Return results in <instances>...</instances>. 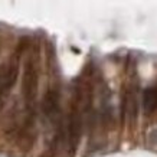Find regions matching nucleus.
Instances as JSON below:
<instances>
[{"label":"nucleus","mask_w":157,"mask_h":157,"mask_svg":"<svg viewBox=\"0 0 157 157\" xmlns=\"http://www.w3.org/2000/svg\"><path fill=\"white\" fill-rule=\"evenodd\" d=\"M157 108V88L150 86L143 94V109L146 114H151Z\"/></svg>","instance_id":"39448f33"},{"label":"nucleus","mask_w":157,"mask_h":157,"mask_svg":"<svg viewBox=\"0 0 157 157\" xmlns=\"http://www.w3.org/2000/svg\"><path fill=\"white\" fill-rule=\"evenodd\" d=\"M22 92L28 104H32L38 94V71L32 59H29L25 65L23 79H22Z\"/></svg>","instance_id":"f257e3e1"},{"label":"nucleus","mask_w":157,"mask_h":157,"mask_svg":"<svg viewBox=\"0 0 157 157\" xmlns=\"http://www.w3.org/2000/svg\"><path fill=\"white\" fill-rule=\"evenodd\" d=\"M42 111L46 117L53 118L59 113V92L56 90H48L42 100Z\"/></svg>","instance_id":"7ed1b4c3"},{"label":"nucleus","mask_w":157,"mask_h":157,"mask_svg":"<svg viewBox=\"0 0 157 157\" xmlns=\"http://www.w3.org/2000/svg\"><path fill=\"white\" fill-rule=\"evenodd\" d=\"M136 113H137V108H136V97L131 91H127L124 94V101H123V117H127L130 115L131 118L136 120Z\"/></svg>","instance_id":"423d86ee"},{"label":"nucleus","mask_w":157,"mask_h":157,"mask_svg":"<svg viewBox=\"0 0 157 157\" xmlns=\"http://www.w3.org/2000/svg\"><path fill=\"white\" fill-rule=\"evenodd\" d=\"M81 134L82 118L79 108H78V102H75L72 107L71 114H69V121H68V140H69V147H71L72 153H75L78 148V144L81 141Z\"/></svg>","instance_id":"f03ea898"},{"label":"nucleus","mask_w":157,"mask_h":157,"mask_svg":"<svg viewBox=\"0 0 157 157\" xmlns=\"http://www.w3.org/2000/svg\"><path fill=\"white\" fill-rule=\"evenodd\" d=\"M148 144L150 146H157V128L151 130L148 133Z\"/></svg>","instance_id":"0eeeda50"},{"label":"nucleus","mask_w":157,"mask_h":157,"mask_svg":"<svg viewBox=\"0 0 157 157\" xmlns=\"http://www.w3.org/2000/svg\"><path fill=\"white\" fill-rule=\"evenodd\" d=\"M16 78H17V63H16V62H12L5 74L3 82H2V85H0V97H2V98L9 94L10 88H12V86L14 85V82H16Z\"/></svg>","instance_id":"20e7f679"}]
</instances>
